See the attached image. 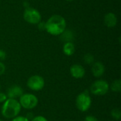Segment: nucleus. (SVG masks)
Listing matches in <instances>:
<instances>
[{
    "label": "nucleus",
    "instance_id": "obj_18",
    "mask_svg": "<svg viewBox=\"0 0 121 121\" xmlns=\"http://www.w3.org/2000/svg\"><path fill=\"white\" fill-rule=\"evenodd\" d=\"M11 121H29L26 117L23 116H16L13 118Z\"/></svg>",
    "mask_w": 121,
    "mask_h": 121
},
{
    "label": "nucleus",
    "instance_id": "obj_12",
    "mask_svg": "<svg viewBox=\"0 0 121 121\" xmlns=\"http://www.w3.org/2000/svg\"><path fill=\"white\" fill-rule=\"evenodd\" d=\"M62 50L65 55L67 56H71L75 52V46L72 42H67L64 44Z\"/></svg>",
    "mask_w": 121,
    "mask_h": 121
},
{
    "label": "nucleus",
    "instance_id": "obj_1",
    "mask_svg": "<svg viewBox=\"0 0 121 121\" xmlns=\"http://www.w3.org/2000/svg\"><path fill=\"white\" fill-rule=\"evenodd\" d=\"M66 21L60 15H52L45 22V30L52 35H60L66 29Z\"/></svg>",
    "mask_w": 121,
    "mask_h": 121
},
{
    "label": "nucleus",
    "instance_id": "obj_19",
    "mask_svg": "<svg viewBox=\"0 0 121 121\" xmlns=\"http://www.w3.org/2000/svg\"><path fill=\"white\" fill-rule=\"evenodd\" d=\"M7 99V96L4 93L0 92V103H4L6 101Z\"/></svg>",
    "mask_w": 121,
    "mask_h": 121
},
{
    "label": "nucleus",
    "instance_id": "obj_5",
    "mask_svg": "<svg viewBox=\"0 0 121 121\" xmlns=\"http://www.w3.org/2000/svg\"><path fill=\"white\" fill-rule=\"evenodd\" d=\"M38 103V98L31 94H23L19 99V104L21 106L28 110L36 107Z\"/></svg>",
    "mask_w": 121,
    "mask_h": 121
},
{
    "label": "nucleus",
    "instance_id": "obj_7",
    "mask_svg": "<svg viewBox=\"0 0 121 121\" xmlns=\"http://www.w3.org/2000/svg\"><path fill=\"white\" fill-rule=\"evenodd\" d=\"M27 86L33 91H40L45 86L44 79L39 75L31 76L27 81Z\"/></svg>",
    "mask_w": 121,
    "mask_h": 121
},
{
    "label": "nucleus",
    "instance_id": "obj_9",
    "mask_svg": "<svg viewBox=\"0 0 121 121\" xmlns=\"http://www.w3.org/2000/svg\"><path fill=\"white\" fill-rule=\"evenodd\" d=\"M70 74L75 79H81L85 75V69L82 65L75 64L70 67Z\"/></svg>",
    "mask_w": 121,
    "mask_h": 121
},
{
    "label": "nucleus",
    "instance_id": "obj_24",
    "mask_svg": "<svg viewBox=\"0 0 121 121\" xmlns=\"http://www.w3.org/2000/svg\"><path fill=\"white\" fill-rule=\"evenodd\" d=\"M66 1H74V0H66Z\"/></svg>",
    "mask_w": 121,
    "mask_h": 121
},
{
    "label": "nucleus",
    "instance_id": "obj_17",
    "mask_svg": "<svg viewBox=\"0 0 121 121\" xmlns=\"http://www.w3.org/2000/svg\"><path fill=\"white\" fill-rule=\"evenodd\" d=\"M30 121H48L45 117L42 116H38L34 117Z\"/></svg>",
    "mask_w": 121,
    "mask_h": 121
},
{
    "label": "nucleus",
    "instance_id": "obj_26",
    "mask_svg": "<svg viewBox=\"0 0 121 121\" xmlns=\"http://www.w3.org/2000/svg\"><path fill=\"white\" fill-rule=\"evenodd\" d=\"M0 121H1V120H0Z\"/></svg>",
    "mask_w": 121,
    "mask_h": 121
},
{
    "label": "nucleus",
    "instance_id": "obj_6",
    "mask_svg": "<svg viewBox=\"0 0 121 121\" xmlns=\"http://www.w3.org/2000/svg\"><path fill=\"white\" fill-rule=\"evenodd\" d=\"M109 90V84L105 80H97L92 84L90 88L91 93L96 96H103Z\"/></svg>",
    "mask_w": 121,
    "mask_h": 121
},
{
    "label": "nucleus",
    "instance_id": "obj_13",
    "mask_svg": "<svg viewBox=\"0 0 121 121\" xmlns=\"http://www.w3.org/2000/svg\"><path fill=\"white\" fill-rule=\"evenodd\" d=\"M60 38L62 41L67 43L72 42L74 39V34L72 30H65V31L60 35Z\"/></svg>",
    "mask_w": 121,
    "mask_h": 121
},
{
    "label": "nucleus",
    "instance_id": "obj_4",
    "mask_svg": "<svg viewBox=\"0 0 121 121\" xmlns=\"http://www.w3.org/2000/svg\"><path fill=\"white\" fill-rule=\"evenodd\" d=\"M24 20L30 24H38L41 21V14L35 9L28 7L26 8L23 12Z\"/></svg>",
    "mask_w": 121,
    "mask_h": 121
},
{
    "label": "nucleus",
    "instance_id": "obj_25",
    "mask_svg": "<svg viewBox=\"0 0 121 121\" xmlns=\"http://www.w3.org/2000/svg\"><path fill=\"white\" fill-rule=\"evenodd\" d=\"M0 90H1V86H0Z\"/></svg>",
    "mask_w": 121,
    "mask_h": 121
},
{
    "label": "nucleus",
    "instance_id": "obj_8",
    "mask_svg": "<svg viewBox=\"0 0 121 121\" xmlns=\"http://www.w3.org/2000/svg\"><path fill=\"white\" fill-rule=\"evenodd\" d=\"M23 94V89L18 85H12L6 91V96L9 99H16L17 98H20Z\"/></svg>",
    "mask_w": 121,
    "mask_h": 121
},
{
    "label": "nucleus",
    "instance_id": "obj_20",
    "mask_svg": "<svg viewBox=\"0 0 121 121\" xmlns=\"http://www.w3.org/2000/svg\"><path fill=\"white\" fill-rule=\"evenodd\" d=\"M84 121H99V120L93 116H88L85 118Z\"/></svg>",
    "mask_w": 121,
    "mask_h": 121
},
{
    "label": "nucleus",
    "instance_id": "obj_21",
    "mask_svg": "<svg viewBox=\"0 0 121 121\" xmlns=\"http://www.w3.org/2000/svg\"><path fill=\"white\" fill-rule=\"evenodd\" d=\"M6 57V53L4 50L0 49V60H4Z\"/></svg>",
    "mask_w": 121,
    "mask_h": 121
},
{
    "label": "nucleus",
    "instance_id": "obj_16",
    "mask_svg": "<svg viewBox=\"0 0 121 121\" xmlns=\"http://www.w3.org/2000/svg\"><path fill=\"white\" fill-rule=\"evenodd\" d=\"M84 61L87 65H92L94 62V57L91 54L87 53L84 56Z\"/></svg>",
    "mask_w": 121,
    "mask_h": 121
},
{
    "label": "nucleus",
    "instance_id": "obj_14",
    "mask_svg": "<svg viewBox=\"0 0 121 121\" xmlns=\"http://www.w3.org/2000/svg\"><path fill=\"white\" fill-rule=\"evenodd\" d=\"M111 89L114 92H120L121 90V81L120 79H117L113 81V82L111 85Z\"/></svg>",
    "mask_w": 121,
    "mask_h": 121
},
{
    "label": "nucleus",
    "instance_id": "obj_15",
    "mask_svg": "<svg viewBox=\"0 0 121 121\" xmlns=\"http://www.w3.org/2000/svg\"><path fill=\"white\" fill-rule=\"evenodd\" d=\"M111 116L113 119L115 120H120L121 118V110L118 108H115L113 109H112L111 112Z\"/></svg>",
    "mask_w": 121,
    "mask_h": 121
},
{
    "label": "nucleus",
    "instance_id": "obj_10",
    "mask_svg": "<svg viewBox=\"0 0 121 121\" xmlns=\"http://www.w3.org/2000/svg\"><path fill=\"white\" fill-rule=\"evenodd\" d=\"M91 72L95 77H101L105 72V67L101 62H94L92 65Z\"/></svg>",
    "mask_w": 121,
    "mask_h": 121
},
{
    "label": "nucleus",
    "instance_id": "obj_11",
    "mask_svg": "<svg viewBox=\"0 0 121 121\" xmlns=\"http://www.w3.org/2000/svg\"><path fill=\"white\" fill-rule=\"evenodd\" d=\"M104 23L108 28H113L117 25L118 18L115 13H108L104 16Z\"/></svg>",
    "mask_w": 121,
    "mask_h": 121
},
{
    "label": "nucleus",
    "instance_id": "obj_22",
    "mask_svg": "<svg viewBox=\"0 0 121 121\" xmlns=\"http://www.w3.org/2000/svg\"><path fill=\"white\" fill-rule=\"evenodd\" d=\"M6 70V67L4 63L0 62V75H2Z\"/></svg>",
    "mask_w": 121,
    "mask_h": 121
},
{
    "label": "nucleus",
    "instance_id": "obj_23",
    "mask_svg": "<svg viewBox=\"0 0 121 121\" xmlns=\"http://www.w3.org/2000/svg\"><path fill=\"white\" fill-rule=\"evenodd\" d=\"M38 24V28L40 30H45V22H43V21H40Z\"/></svg>",
    "mask_w": 121,
    "mask_h": 121
},
{
    "label": "nucleus",
    "instance_id": "obj_2",
    "mask_svg": "<svg viewBox=\"0 0 121 121\" xmlns=\"http://www.w3.org/2000/svg\"><path fill=\"white\" fill-rule=\"evenodd\" d=\"M21 106L16 99H7L1 107V114L6 118H13L18 116Z\"/></svg>",
    "mask_w": 121,
    "mask_h": 121
},
{
    "label": "nucleus",
    "instance_id": "obj_3",
    "mask_svg": "<svg viewBox=\"0 0 121 121\" xmlns=\"http://www.w3.org/2000/svg\"><path fill=\"white\" fill-rule=\"evenodd\" d=\"M91 105V99L87 91L80 93L76 99V106L82 112L89 109Z\"/></svg>",
    "mask_w": 121,
    "mask_h": 121
}]
</instances>
